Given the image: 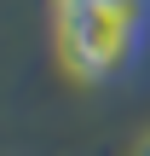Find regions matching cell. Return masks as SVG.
<instances>
[{
    "label": "cell",
    "instance_id": "6da1fadb",
    "mask_svg": "<svg viewBox=\"0 0 150 156\" xmlns=\"http://www.w3.org/2000/svg\"><path fill=\"white\" fill-rule=\"evenodd\" d=\"M150 46V0H58V52L81 81H121Z\"/></svg>",
    "mask_w": 150,
    "mask_h": 156
},
{
    "label": "cell",
    "instance_id": "7a4b0ae2",
    "mask_svg": "<svg viewBox=\"0 0 150 156\" xmlns=\"http://www.w3.org/2000/svg\"><path fill=\"white\" fill-rule=\"evenodd\" d=\"M139 156H150V139H145V145H139Z\"/></svg>",
    "mask_w": 150,
    "mask_h": 156
}]
</instances>
